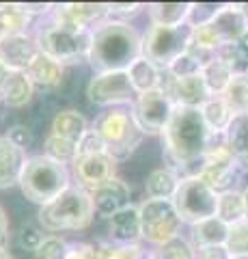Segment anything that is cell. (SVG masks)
<instances>
[{
    "instance_id": "cell-1",
    "label": "cell",
    "mask_w": 248,
    "mask_h": 259,
    "mask_svg": "<svg viewBox=\"0 0 248 259\" xmlns=\"http://www.w3.org/2000/svg\"><path fill=\"white\" fill-rule=\"evenodd\" d=\"M142 56V32L125 22L106 20L93 30L89 67L100 71H127Z\"/></svg>"
},
{
    "instance_id": "cell-2",
    "label": "cell",
    "mask_w": 248,
    "mask_h": 259,
    "mask_svg": "<svg viewBox=\"0 0 248 259\" xmlns=\"http://www.w3.org/2000/svg\"><path fill=\"white\" fill-rule=\"evenodd\" d=\"M207 141H210V127L205 125L201 110L175 106L169 125L162 132L164 166L173 168L181 162L203 158Z\"/></svg>"
},
{
    "instance_id": "cell-3",
    "label": "cell",
    "mask_w": 248,
    "mask_h": 259,
    "mask_svg": "<svg viewBox=\"0 0 248 259\" xmlns=\"http://www.w3.org/2000/svg\"><path fill=\"white\" fill-rule=\"evenodd\" d=\"M71 184H74L71 168L67 164H63V162L43 156V153L28 156L20 177V190L24 194V199H28L30 203H35L39 207L59 199Z\"/></svg>"
},
{
    "instance_id": "cell-4",
    "label": "cell",
    "mask_w": 248,
    "mask_h": 259,
    "mask_svg": "<svg viewBox=\"0 0 248 259\" xmlns=\"http://www.w3.org/2000/svg\"><path fill=\"white\" fill-rule=\"evenodd\" d=\"M93 218H95V207L91 192L82 190L76 184H71L59 199L39 207L37 212L39 227L50 236L65 231H82L93 223Z\"/></svg>"
},
{
    "instance_id": "cell-5",
    "label": "cell",
    "mask_w": 248,
    "mask_h": 259,
    "mask_svg": "<svg viewBox=\"0 0 248 259\" xmlns=\"http://www.w3.org/2000/svg\"><path fill=\"white\" fill-rule=\"evenodd\" d=\"M93 130L102 136L108 153L117 162H125L127 158H132V153L140 147L142 139H145L142 130L134 119L132 106L104 108L95 117Z\"/></svg>"
},
{
    "instance_id": "cell-6",
    "label": "cell",
    "mask_w": 248,
    "mask_h": 259,
    "mask_svg": "<svg viewBox=\"0 0 248 259\" xmlns=\"http://www.w3.org/2000/svg\"><path fill=\"white\" fill-rule=\"evenodd\" d=\"M35 37L39 50L43 54L57 59L65 67L69 65H80L89 61L91 46H93V30L91 28H76L65 26V24L47 22L45 26L35 28Z\"/></svg>"
},
{
    "instance_id": "cell-7",
    "label": "cell",
    "mask_w": 248,
    "mask_h": 259,
    "mask_svg": "<svg viewBox=\"0 0 248 259\" xmlns=\"http://www.w3.org/2000/svg\"><path fill=\"white\" fill-rule=\"evenodd\" d=\"M248 32V13L244 5H222L218 15L205 26L192 28L190 46L207 52H218L220 48L239 41Z\"/></svg>"
},
{
    "instance_id": "cell-8",
    "label": "cell",
    "mask_w": 248,
    "mask_h": 259,
    "mask_svg": "<svg viewBox=\"0 0 248 259\" xmlns=\"http://www.w3.org/2000/svg\"><path fill=\"white\" fill-rule=\"evenodd\" d=\"M192 41V26L183 24L177 28L166 26H154L149 24L147 30L142 32V59H147L166 71L171 65L188 52Z\"/></svg>"
},
{
    "instance_id": "cell-9",
    "label": "cell",
    "mask_w": 248,
    "mask_h": 259,
    "mask_svg": "<svg viewBox=\"0 0 248 259\" xmlns=\"http://www.w3.org/2000/svg\"><path fill=\"white\" fill-rule=\"evenodd\" d=\"M173 205L183 225H196L207 218H214L218 212V192L203 177L183 180L173 197Z\"/></svg>"
},
{
    "instance_id": "cell-10",
    "label": "cell",
    "mask_w": 248,
    "mask_h": 259,
    "mask_svg": "<svg viewBox=\"0 0 248 259\" xmlns=\"http://www.w3.org/2000/svg\"><path fill=\"white\" fill-rule=\"evenodd\" d=\"M138 214H140L142 242H147V244L158 248L181 236L183 223L179 221L173 201L145 199L138 205Z\"/></svg>"
},
{
    "instance_id": "cell-11",
    "label": "cell",
    "mask_w": 248,
    "mask_h": 259,
    "mask_svg": "<svg viewBox=\"0 0 248 259\" xmlns=\"http://www.w3.org/2000/svg\"><path fill=\"white\" fill-rule=\"evenodd\" d=\"M86 97L95 106L115 108V106H132L136 102V91L127 71H100L93 74L86 84Z\"/></svg>"
},
{
    "instance_id": "cell-12",
    "label": "cell",
    "mask_w": 248,
    "mask_h": 259,
    "mask_svg": "<svg viewBox=\"0 0 248 259\" xmlns=\"http://www.w3.org/2000/svg\"><path fill=\"white\" fill-rule=\"evenodd\" d=\"M132 112L145 136H162L175 112V102L162 87L156 91L142 93L132 104Z\"/></svg>"
},
{
    "instance_id": "cell-13",
    "label": "cell",
    "mask_w": 248,
    "mask_h": 259,
    "mask_svg": "<svg viewBox=\"0 0 248 259\" xmlns=\"http://www.w3.org/2000/svg\"><path fill=\"white\" fill-rule=\"evenodd\" d=\"M119 162L110 153H95V156H82L71 162V180L86 192H95L108 180L117 177Z\"/></svg>"
},
{
    "instance_id": "cell-14",
    "label": "cell",
    "mask_w": 248,
    "mask_h": 259,
    "mask_svg": "<svg viewBox=\"0 0 248 259\" xmlns=\"http://www.w3.org/2000/svg\"><path fill=\"white\" fill-rule=\"evenodd\" d=\"M39 52L35 32L0 35V63L9 71H26Z\"/></svg>"
},
{
    "instance_id": "cell-15",
    "label": "cell",
    "mask_w": 248,
    "mask_h": 259,
    "mask_svg": "<svg viewBox=\"0 0 248 259\" xmlns=\"http://www.w3.org/2000/svg\"><path fill=\"white\" fill-rule=\"evenodd\" d=\"M95 216H100L102 221H108L121 209L132 205V186L121 177H113L104 186H100L95 192H91Z\"/></svg>"
},
{
    "instance_id": "cell-16",
    "label": "cell",
    "mask_w": 248,
    "mask_h": 259,
    "mask_svg": "<svg viewBox=\"0 0 248 259\" xmlns=\"http://www.w3.org/2000/svg\"><path fill=\"white\" fill-rule=\"evenodd\" d=\"M162 89L171 95L175 106H183V108H201L212 97L201 74L188 76V78H171L164 71Z\"/></svg>"
},
{
    "instance_id": "cell-17",
    "label": "cell",
    "mask_w": 248,
    "mask_h": 259,
    "mask_svg": "<svg viewBox=\"0 0 248 259\" xmlns=\"http://www.w3.org/2000/svg\"><path fill=\"white\" fill-rule=\"evenodd\" d=\"M108 242L115 246H138L142 242L138 205H130L106 221Z\"/></svg>"
},
{
    "instance_id": "cell-18",
    "label": "cell",
    "mask_w": 248,
    "mask_h": 259,
    "mask_svg": "<svg viewBox=\"0 0 248 259\" xmlns=\"http://www.w3.org/2000/svg\"><path fill=\"white\" fill-rule=\"evenodd\" d=\"M26 160V151L18 147L13 141H9L5 134H0V190L20 186V177Z\"/></svg>"
},
{
    "instance_id": "cell-19",
    "label": "cell",
    "mask_w": 248,
    "mask_h": 259,
    "mask_svg": "<svg viewBox=\"0 0 248 259\" xmlns=\"http://www.w3.org/2000/svg\"><path fill=\"white\" fill-rule=\"evenodd\" d=\"M65 65L59 63L57 59H52V56H47L43 52H39L33 63L28 65L26 74L28 78L33 80L35 89H43V91H57L61 89L63 80H65Z\"/></svg>"
},
{
    "instance_id": "cell-20",
    "label": "cell",
    "mask_w": 248,
    "mask_h": 259,
    "mask_svg": "<svg viewBox=\"0 0 248 259\" xmlns=\"http://www.w3.org/2000/svg\"><path fill=\"white\" fill-rule=\"evenodd\" d=\"M35 100V84L26 71H11L0 89V102L7 108L20 110Z\"/></svg>"
},
{
    "instance_id": "cell-21",
    "label": "cell",
    "mask_w": 248,
    "mask_h": 259,
    "mask_svg": "<svg viewBox=\"0 0 248 259\" xmlns=\"http://www.w3.org/2000/svg\"><path fill=\"white\" fill-rule=\"evenodd\" d=\"M89 121L76 108H65V110H57L52 117V127L50 134L59 136V139H65L69 143H80V139L89 132Z\"/></svg>"
},
{
    "instance_id": "cell-22",
    "label": "cell",
    "mask_w": 248,
    "mask_h": 259,
    "mask_svg": "<svg viewBox=\"0 0 248 259\" xmlns=\"http://www.w3.org/2000/svg\"><path fill=\"white\" fill-rule=\"evenodd\" d=\"M188 240L192 242V246L196 250L201 248H212V246H225L227 236H229V225H225L218 216L207 218L203 223L190 225L188 227Z\"/></svg>"
},
{
    "instance_id": "cell-23",
    "label": "cell",
    "mask_w": 248,
    "mask_h": 259,
    "mask_svg": "<svg viewBox=\"0 0 248 259\" xmlns=\"http://www.w3.org/2000/svg\"><path fill=\"white\" fill-rule=\"evenodd\" d=\"M181 180L175 171H171L169 166H160V168H154L147 177H145V197L147 199H156V201H173L175 192H177Z\"/></svg>"
},
{
    "instance_id": "cell-24",
    "label": "cell",
    "mask_w": 248,
    "mask_h": 259,
    "mask_svg": "<svg viewBox=\"0 0 248 259\" xmlns=\"http://www.w3.org/2000/svg\"><path fill=\"white\" fill-rule=\"evenodd\" d=\"M145 11L154 26L177 28L188 24L190 3H154V5H147Z\"/></svg>"
},
{
    "instance_id": "cell-25",
    "label": "cell",
    "mask_w": 248,
    "mask_h": 259,
    "mask_svg": "<svg viewBox=\"0 0 248 259\" xmlns=\"http://www.w3.org/2000/svg\"><path fill=\"white\" fill-rule=\"evenodd\" d=\"M127 74H130V80H132V87H134L136 95L156 91V89H160L164 82V71L160 67H156L151 61L142 59V56L130 65Z\"/></svg>"
},
{
    "instance_id": "cell-26",
    "label": "cell",
    "mask_w": 248,
    "mask_h": 259,
    "mask_svg": "<svg viewBox=\"0 0 248 259\" xmlns=\"http://www.w3.org/2000/svg\"><path fill=\"white\" fill-rule=\"evenodd\" d=\"M225 134L231 156L248 173V115H235Z\"/></svg>"
},
{
    "instance_id": "cell-27",
    "label": "cell",
    "mask_w": 248,
    "mask_h": 259,
    "mask_svg": "<svg viewBox=\"0 0 248 259\" xmlns=\"http://www.w3.org/2000/svg\"><path fill=\"white\" fill-rule=\"evenodd\" d=\"M199 110H201L203 121H205V125L210 127V132H227L229 123L235 117L222 95H212Z\"/></svg>"
},
{
    "instance_id": "cell-28",
    "label": "cell",
    "mask_w": 248,
    "mask_h": 259,
    "mask_svg": "<svg viewBox=\"0 0 248 259\" xmlns=\"http://www.w3.org/2000/svg\"><path fill=\"white\" fill-rule=\"evenodd\" d=\"M216 216L225 225H237L246 221V201H244V188L227 190L218 194V212Z\"/></svg>"
},
{
    "instance_id": "cell-29",
    "label": "cell",
    "mask_w": 248,
    "mask_h": 259,
    "mask_svg": "<svg viewBox=\"0 0 248 259\" xmlns=\"http://www.w3.org/2000/svg\"><path fill=\"white\" fill-rule=\"evenodd\" d=\"M201 76H203V80H205L210 95H222V93L227 91L231 78H233L235 74H233V69H231L229 65L222 61L218 54H216V59H212V61L201 69Z\"/></svg>"
},
{
    "instance_id": "cell-30",
    "label": "cell",
    "mask_w": 248,
    "mask_h": 259,
    "mask_svg": "<svg viewBox=\"0 0 248 259\" xmlns=\"http://www.w3.org/2000/svg\"><path fill=\"white\" fill-rule=\"evenodd\" d=\"M233 115H248V74H235L222 93Z\"/></svg>"
},
{
    "instance_id": "cell-31",
    "label": "cell",
    "mask_w": 248,
    "mask_h": 259,
    "mask_svg": "<svg viewBox=\"0 0 248 259\" xmlns=\"http://www.w3.org/2000/svg\"><path fill=\"white\" fill-rule=\"evenodd\" d=\"M43 156L57 160V162H63V164L71 166V162L76 160L78 156V145L76 143H69L65 139H59L54 134H47L43 139Z\"/></svg>"
},
{
    "instance_id": "cell-32",
    "label": "cell",
    "mask_w": 248,
    "mask_h": 259,
    "mask_svg": "<svg viewBox=\"0 0 248 259\" xmlns=\"http://www.w3.org/2000/svg\"><path fill=\"white\" fill-rule=\"evenodd\" d=\"M149 257L151 259H196V248L192 246V242L188 238L177 236L175 240L154 248Z\"/></svg>"
},
{
    "instance_id": "cell-33",
    "label": "cell",
    "mask_w": 248,
    "mask_h": 259,
    "mask_svg": "<svg viewBox=\"0 0 248 259\" xmlns=\"http://www.w3.org/2000/svg\"><path fill=\"white\" fill-rule=\"evenodd\" d=\"M69 242L61 236H45V240L41 242L33 257L35 259H67L69 255Z\"/></svg>"
},
{
    "instance_id": "cell-34",
    "label": "cell",
    "mask_w": 248,
    "mask_h": 259,
    "mask_svg": "<svg viewBox=\"0 0 248 259\" xmlns=\"http://www.w3.org/2000/svg\"><path fill=\"white\" fill-rule=\"evenodd\" d=\"M225 246L229 248V253L233 257L248 255V221L229 227V236H227Z\"/></svg>"
},
{
    "instance_id": "cell-35",
    "label": "cell",
    "mask_w": 248,
    "mask_h": 259,
    "mask_svg": "<svg viewBox=\"0 0 248 259\" xmlns=\"http://www.w3.org/2000/svg\"><path fill=\"white\" fill-rule=\"evenodd\" d=\"M222 9V5H216V3H192L190 5V15H188V24L192 28H199V26H205L210 24L218 11Z\"/></svg>"
},
{
    "instance_id": "cell-36",
    "label": "cell",
    "mask_w": 248,
    "mask_h": 259,
    "mask_svg": "<svg viewBox=\"0 0 248 259\" xmlns=\"http://www.w3.org/2000/svg\"><path fill=\"white\" fill-rule=\"evenodd\" d=\"M47 233L41 229V227L37 225H30V223H24L18 231V244L22 250H30V253H35V250L41 246V242L45 240Z\"/></svg>"
},
{
    "instance_id": "cell-37",
    "label": "cell",
    "mask_w": 248,
    "mask_h": 259,
    "mask_svg": "<svg viewBox=\"0 0 248 259\" xmlns=\"http://www.w3.org/2000/svg\"><path fill=\"white\" fill-rule=\"evenodd\" d=\"M201 69H203V65L199 63L192 54H183L179 56L177 61H175L169 69H166V74H169L171 78H188V76H196V74H201Z\"/></svg>"
},
{
    "instance_id": "cell-38",
    "label": "cell",
    "mask_w": 248,
    "mask_h": 259,
    "mask_svg": "<svg viewBox=\"0 0 248 259\" xmlns=\"http://www.w3.org/2000/svg\"><path fill=\"white\" fill-rule=\"evenodd\" d=\"M5 136L9 141H13L18 147H22L24 151H28L30 147H33V143H35V130L30 127L28 123H13L11 127H7Z\"/></svg>"
},
{
    "instance_id": "cell-39",
    "label": "cell",
    "mask_w": 248,
    "mask_h": 259,
    "mask_svg": "<svg viewBox=\"0 0 248 259\" xmlns=\"http://www.w3.org/2000/svg\"><path fill=\"white\" fill-rule=\"evenodd\" d=\"M95 153H108V149H106V143L102 141V136L91 127L89 132L80 139V143H78V156L76 158L95 156Z\"/></svg>"
},
{
    "instance_id": "cell-40",
    "label": "cell",
    "mask_w": 248,
    "mask_h": 259,
    "mask_svg": "<svg viewBox=\"0 0 248 259\" xmlns=\"http://www.w3.org/2000/svg\"><path fill=\"white\" fill-rule=\"evenodd\" d=\"M67 259H100L97 244H89V242H76L69 246Z\"/></svg>"
},
{
    "instance_id": "cell-41",
    "label": "cell",
    "mask_w": 248,
    "mask_h": 259,
    "mask_svg": "<svg viewBox=\"0 0 248 259\" xmlns=\"http://www.w3.org/2000/svg\"><path fill=\"white\" fill-rule=\"evenodd\" d=\"M196 259H233L227 246H212L196 250Z\"/></svg>"
},
{
    "instance_id": "cell-42",
    "label": "cell",
    "mask_w": 248,
    "mask_h": 259,
    "mask_svg": "<svg viewBox=\"0 0 248 259\" xmlns=\"http://www.w3.org/2000/svg\"><path fill=\"white\" fill-rule=\"evenodd\" d=\"M11 231H9V216H7L5 207L0 205V248H9Z\"/></svg>"
},
{
    "instance_id": "cell-43",
    "label": "cell",
    "mask_w": 248,
    "mask_h": 259,
    "mask_svg": "<svg viewBox=\"0 0 248 259\" xmlns=\"http://www.w3.org/2000/svg\"><path fill=\"white\" fill-rule=\"evenodd\" d=\"M11 74V71L9 69H7L5 67V65L3 63H0V89H3V84H5V80H7V76H9Z\"/></svg>"
},
{
    "instance_id": "cell-44",
    "label": "cell",
    "mask_w": 248,
    "mask_h": 259,
    "mask_svg": "<svg viewBox=\"0 0 248 259\" xmlns=\"http://www.w3.org/2000/svg\"><path fill=\"white\" fill-rule=\"evenodd\" d=\"M0 259H13V255L9 253V248H0Z\"/></svg>"
},
{
    "instance_id": "cell-45",
    "label": "cell",
    "mask_w": 248,
    "mask_h": 259,
    "mask_svg": "<svg viewBox=\"0 0 248 259\" xmlns=\"http://www.w3.org/2000/svg\"><path fill=\"white\" fill-rule=\"evenodd\" d=\"M244 201H246V221H248V184L244 186Z\"/></svg>"
},
{
    "instance_id": "cell-46",
    "label": "cell",
    "mask_w": 248,
    "mask_h": 259,
    "mask_svg": "<svg viewBox=\"0 0 248 259\" xmlns=\"http://www.w3.org/2000/svg\"><path fill=\"white\" fill-rule=\"evenodd\" d=\"M233 259H248V255H244V257H233Z\"/></svg>"
},
{
    "instance_id": "cell-47",
    "label": "cell",
    "mask_w": 248,
    "mask_h": 259,
    "mask_svg": "<svg viewBox=\"0 0 248 259\" xmlns=\"http://www.w3.org/2000/svg\"><path fill=\"white\" fill-rule=\"evenodd\" d=\"M0 104H3V102H0Z\"/></svg>"
}]
</instances>
